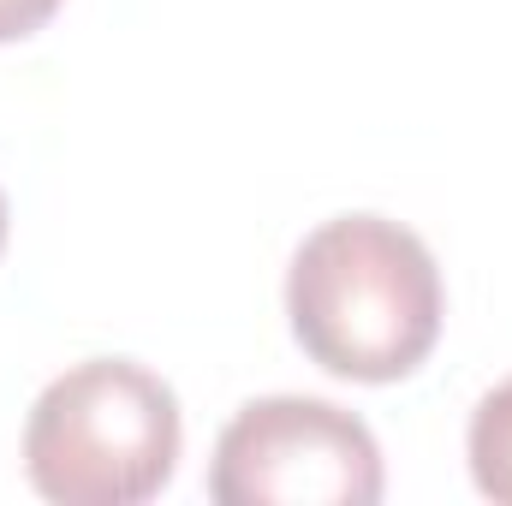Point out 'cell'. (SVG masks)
Segmentation results:
<instances>
[{
  "instance_id": "6da1fadb",
  "label": "cell",
  "mask_w": 512,
  "mask_h": 506,
  "mask_svg": "<svg viewBox=\"0 0 512 506\" xmlns=\"http://www.w3.org/2000/svg\"><path fill=\"white\" fill-rule=\"evenodd\" d=\"M441 268L387 215L322 221L286 274V316L310 364L346 381H405L441 340Z\"/></svg>"
},
{
  "instance_id": "7a4b0ae2",
  "label": "cell",
  "mask_w": 512,
  "mask_h": 506,
  "mask_svg": "<svg viewBox=\"0 0 512 506\" xmlns=\"http://www.w3.org/2000/svg\"><path fill=\"white\" fill-rule=\"evenodd\" d=\"M179 447L185 423L173 387L131 358H90L30 405L24 477L60 506H137L167 489Z\"/></svg>"
},
{
  "instance_id": "3957f363",
  "label": "cell",
  "mask_w": 512,
  "mask_h": 506,
  "mask_svg": "<svg viewBox=\"0 0 512 506\" xmlns=\"http://www.w3.org/2000/svg\"><path fill=\"white\" fill-rule=\"evenodd\" d=\"M209 495L221 506H376L382 447L364 417L328 399H251L215 441Z\"/></svg>"
},
{
  "instance_id": "277c9868",
  "label": "cell",
  "mask_w": 512,
  "mask_h": 506,
  "mask_svg": "<svg viewBox=\"0 0 512 506\" xmlns=\"http://www.w3.org/2000/svg\"><path fill=\"white\" fill-rule=\"evenodd\" d=\"M465 453H471V477L489 501L512 506V381H501L495 393L477 399L471 411V435H465Z\"/></svg>"
},
{
  "instance_id": "5b68a950",
  "label": "cell",
  "mask_w": 512,
  "mask_h": 506,
  "mask_svg": "<svg viewBox=\"0 0 512 506\" xmlns=\"http://www.w3.org/2000/svg\"><path fill=\"white\" fill-rule=\"evenodd\" d=\"M54 12H60V0H0V42L36 36Z\"/></svg>"
},
{
  "instance_id": "8992f818",
  "label": "cell",
  "mask_w": 512,
  "mask_h": 506,
  "mask_svg": "<svg viewBox=\"0 0 512 506\" xmlns=\"http://www.w3.org/2000/svg\"><path fill=\"white\" fill-rule=\"evenodd\" d=\"M0 245H6V197H0Z\"/></svg>"
}]
</instances>
